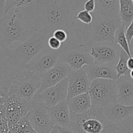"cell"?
<instances>
[{
	"instance_id": "cell-23",
	"label": "cell",
	"mask_w": 133,
	"mask_h": 133,
	"mask_svg": "<svg viewBox=\"0 0 133 133\" xmlns=\"http://www.w3.org/2000/svg\"><path fill=\"white\" fill-rule=\"evenodd\" d=\"M38 0H6L4 10L6 15L14 9H26L35 10Z\"/></svg>"
},
{
	"instance_id": "cell-30",
	"label": "cell",
	"mask_w": 133,
	"mask_h": 133,
	"mask_svg": "<svg viewBox=\"0 0 133 133\" xmlns=\"http://www.w3.org/2000/svg\"><path fill=\"white\" fill-rule=\"evenodd\" d=\"M48 48H49L51 49H53V50H58V49H61L62 46V43L53 36H50L49 38V39H48Z\"/></svg>"
},
{
	"instance_id": "cell-13",
	"label": "cell",
	"mask_w": 133,
	"mask_h": 133,
	"mask_svg": "<svg viewBox=\"0 0 133 133\" xmlns=\"http://www.w3.org/2000/svg\"><path fill=\"white\" fill-rule=\"evenodd\" d=\"M61 53V49L53 50L49 48H46L38 53L27 64L25 70L32 71L42 75L55 66Z\"/></svg>"
},
{
	"instance_id": "cell-6",
	"label": "cell",
	"mask_w": 133,
	"mask_h": 133,
	"mask_svg": "<svg viewBox=\"0 0 133 133\" xmlns=\"http://www.w3.org/2000/svg\"><path fill=\"white\" fill-rule=\"evenodd\" d=\"M88 94L92 100V107L104 109L118 103L117 83L110 79H95L92 81Z\"/></svg>"
},
{
	"instance_id": "cell-12",
	"label": "cell",
	"mask_w": 133,
	"mask_h": 133,
	"mask_svg": "<svg viewBox=\"0 0 133 133\" xmlns=\"http://www.w3.org/2000/svg\"><path fill=\"white\" fill-rule=\"evenodd\" d=\"M68 79L66 78L56 85L47 88L33 97L34 102H43L48 108L53 107L64 100L67 99Z\"/></svg>"
},
{
	"instance_id": "cell-20",
	"label": "cell",
	"mask_w": 133,
	"mask_h": 133,
	"mask_svg": "<svg viewBox=\"0 0 133 133\" xmlns=\"http://www.w3.org/2000/svg\"><path fill=\"white\" fill-rule=\"evenodd\" d=\"M96 10L93 16L117 19L119 17V0H95Z\"/></svg>"
},
{
	"instance_id": "cell-31",
	"label": "cell",
	"mask_w": 133,
	"mask_h": 133,
	"mask_svg": "<svg viewBox=\"0 0 133 133\" xmlns=\"http://www.w3.org/2000/svg\"><path fill=\"white\" fill-rule=\"evenodd\" d=\"M83 8L84 10L90 13H93L96 10V1L95 0H87L84 2Z\"/></svg>"
},
{
	"instance_id": "cell-35",
	"label": "cell",
	"mask_w": 133,
	"mask_h": 133,
	"mask_svg": "<svg viewBox=\"0 0 133 133\" xmlns=\"http://www.w3.org/2000/svg\"><path fill=\"white\" fill-rule=\"evenodd\" d=\"M127 66H128L129 70H133V57H129L127 61Z\"/></svg>"
},
{
	"instance_id": "cell-17",
	"label": "cell",
	"mask_w": 133,
	"mask_h": 133,
	"mask_svg": "<svg viewBox=\"0 0 133 133\" xmlns=\"http://www.w3.org/2000/svg\"><path fill=\"white\" fill-rule=\"evenodd\" d=\"M49 116L56 126L70 129L71 126V114L68 107V101L64 100L53 107L48 108Z\"/></svg>"
},
{
	"instance_id": "cell-27",
	"label": "cell",
	"mask_w": 133,
	"mask_h": 133,
	"mask_svg": "<svg viewBox=\"0 0 133 133\" xmlns=\"http://www.w3.org/2000/svg\"><path fill=\"white\" fill-rule=\"evenodd\" d=\"M118 133H133V114L117 125Z\"/></svg>"
},
{
	"instance_id": "cell-24",
	"label": "cell",
	"mask_w": 133,
	"mask_h": 133,
	"mask_svg": "<svg viewBox=\"0 0 133 133\" xmlns=\"http://www.w3.org/2000/svg\"><path fill=\"white\" fill-rule=\"evenodd\" d=\"M9 133H37L31 125L28 115L22 118L15 125L9 128Z\"/></svg>"
},
{
	"instance_id": "cell-16",
	"label": "cell",
	"mask_w": 133,
	"mask_h": 133,
	"mask_svg": "<svg viewBox=\"0 0 133 133\" xmlns=\"http://www.w3.org/2000/svg\"><path fill=\"white\" fill-rule=\"evenodd\" d=\"M83 68L85 69L91 82L98 79H110L116 81L118 79L115 66L113 65L94 63L84 66Z\"/></svg>"
},
{
	"instance_id": "cell-29",
	"label": "cell",
	"mask_w": 133,
	"mask_h": 133,
	"mask_svg": "<svg viewBox=\"0 0 133 133\" xmlns=\"http://www.w3.org/2000/svg\"><path fill=\"white\" fill-rule=\"evenodd\" d=\"M52 36L59 40L62 43V45L66 44L68 40V35L67 32L63 29H57L54 31Z\"/></svg>"
},
{
	"instance_id": "cell-22",
	"label": "cell",
	"mask_w": 133,
	"mask_h": 133,
	"mask_svg": "<svg viewBox=\"0 0 133 133\" xmlns=\"http://www.w3.org/2000/svg\"><path fill=\"white\" fill-rule=\"evenodd\" d=\"M119 17L122 25L127 28L133 20V2L132 0H119Z\"/></svg>"
},
{
	"instance_id": "cell-25",
	"label": "cell",
	"mask_w": 133,
	"mask_h": 133,
	"mask_svg": "<svg viewBox=\"0 0 133 133\" xmlns=\"http://www.w3.org/2000/svg\"><path fill=\"white\" fill-rule=\"evenodd\" d=\"M125 27L123 25H122L117 29L116 32L114 43L119 45L123 50H124L127 53V54L129 56V57H131L129 43L128 42V40L125 36Z\"/></svg>"
},
{
	"instance_id": "cell-9",
	"label": "cell",
	"mask_w": 133,
	"mask_h": 133,
	"mask_svg": "<svg viewBox=\"0 0 133 133\" xmlns=\"http://www.w3.org/2000/svg\"><path fill=\"white\" fill-rule=\"evenodd\" d=\"M86 48L94 63L116 66L119 61L121 48L114 42L96 43Z\"/></svg>"
},
{
	"instance_id": "cell-21",
	"label": "cell",
	"mask_w": 133,
	"mask_h": 133,
	"mask_svg": "<svg viewBox=\"0 0 133 133\" xmlns=\"http://www.w3.org/2000/svg\"><path fill=\"white\" fill-rule=\"evenodd\" d=\"M68 101L70 114H84L92 107V100L88 93L78 95Z\"/></svg>"
},
{
	"instance_id": "cell-38",
	"label": "cell",
	"mask_w": 133,
	"mask_h": 133,
	"mask_svg": "<svg viewBox=\"0 0 133 133\" xmlns=\"http://www.w3.org/2000/svg\"><path fill=\"white\" fill-rule=\"evenodd\" d=\"M6 98H5V97H0V106H2L5 104V101H6Z\"/></svg>"
},
{
	"instance_id": "cell-8",
	"label": "cell",
	"mask_w": 133,
	"mask_h": 133,
	"mask_svg": "<svg viewBox=\"0 0 133 133\" xmlns=\"http://www.w3.org/2000/svg\"><path fill=\"white\" fill-rule=\"evenodd\" d=\"M58 62L67 64L71 70H79L84 66L93 64L94 59L85 46L68 45L62 46Z\"/></svg>"
},
{
	"instance_id": "cell-36",
	"label": "cell",
	"mask_w": 133,
	"mask_h": 133,
	"mask_svg": "<svg viewBox=\"0 0 133 133\" xmlns=\"http://www.w3.org/2000/svg\"><path fill=\"white\" fill-rule=\"evenodd\" d=\"M6 0H0V12L5 10V6Z\"/></svg>"
},
{
	"instance_id": "cell-10",
	"label": "cell",
	"mask_w": 133,
	"mask_h": 133,
	"mask_svg": "<svg viewBox=\"0 0 133 133\" xmlns=\"http://www.w3.org/2000/svg\"><path fill=\"white\" fill-rule=\"evenodd\" d=\"M27 115L31 125L37 133H50L55 127L44 103L32 101V107Z\"/></svg>"
},
{
	"instance_id": "cell-33",
	"label": "cell",
	"mask_w": 133,
	"mask_h": 133,
	"mask_svg": "<svg viewBox=\"0 0 133 133\" xmlns=\"http://www.w3.org/2000/svg\"><path fill=\"white\" fill-rule=\"evenodd\" d=\"M9 96V88L6 87L0 88V97L7 98Z\"/></svg>"
},
{
	"instance_id": "cell-40",
	"label": "cell",
	"mask_w": 133,
	"mask_h": 133,
	"mask_svg": "<svg viewBox=\"0 0 133 133\" xmlns=\"http://www.w3.org/2000/svg\"><path fill=\"white\" fill-rule=\"evenodd\" d=\"M129 75H130V77H131L132 78V79H133V70H131V71H130Z\"/></svg>"
},
{
	"instance_id": "cell-5",
	"label": "cell",
	"mask_w": 133,
	"mask_h": 133,
	"mask_svg": "<svg viewBox=\"0 0 133 133\" xmlns=\"http://www.w3.org/2000/svg\"><path fill=\"white\" fill-rule=\"evenodd\" d=\"M122 25L120 18L94 16L90 25H84L83 29V45L87 47L99 42H114L117 29Z\"/></svg>"
},
{
	"instance_id": "cell-26",
	"label": "cell",
	"mask_w": 133,
	"mask_h": 133,
	"mask_svg": "<svg viewBox=\"0 0 133 133\" xmlns=\"http://www.w3.org/2000/svg\"><path fill=\"white\" fill-rule=\"evenodd\" d=\"M129 58V56L124 50L121 48L119 61L115 66L118 78L123 75H129L130 70H129L128 66H127V61H128Z\"/></svg>"
},
{
	"instance_id": "cell-2",
	"label": "cell",
	"mask_w": 133,
	"mask_h": 133,
	"mask_svg": "<svg viewBox=\"0 0 133 133\" xmlns=\"http://www.w3.org/2000/svg\"><path fill=\"white\" fill-rule=\"evenodd\" d=\"M35 32V10L12 9L0 18V48L6 50L14 42L26 41Z\"/></svg>"
},
{
	"instance_id": "cell-3",
	"label": "cell",
	"mask_w": 133,
	"mask_h": 133,
	"mask_svg": "<svg viewBox=\"0 0 133 133\" xmlns=\"http://www.w3.org/2000/svg\"><path fill=\"white\" fill-rule=\"evenodd\" d=\"M50 36L40 31L35 32L26 41L20 43L14 49L5 50L6 62L18 70H25L29 63L42 51L48 48Z\"/></svg>"
},
{
	"instance_id": "cell-32",
	"label": "cell",
	"mask_w": 133,
	"mask_h": 133,
	"mask_svg": "<svg viewBox=\"0 0 133 133\" xmlns=\"http://www.w3.org/2000/svg\"><path fill=\"white\" fill-rule=\"evenodd\" d=\"M125 36L128 40V42L130 44L133 38V20L130 23L129 25L125 29Z\"/></svg>"
},
{
	"instance_id": "cell-19",
	"label": "cell",
	"mask_w": 133,
	"mask_h": 133,
	"mask_svg": "<svg viewBox=\"0 0 133 133\" xmlns=\"http://www.w3.org/2000/svg\"><path fill=\"white\" fill-rule=\"evenodd\" d=\"M117 83L118 103L131 106L133 105V79L129 75L118 78Z\"/></svg>"
},
{
	"instance_id": "cell-7",
	"label": "cell",
	"mask_w": 133,
	"mask_h": 133,
	"mask_svg": "<svg viewBox=\"0 0 133 133\" xmlns=\"http://www.w3.org/2000/svg\"><path fill=\"white\" fill-rule=\"evenodd\" d=\"M41 76L32 71L23 70L14 78L9 88V96L13 95L32 101L41 87Z\"/></svg>"
},
{
	"instance_id": "cell-42",
	"label": "cell",
	"mask_w": 133,
	"mask_h": 133,
	"mask_svg": "<svg viewBox=\"0 0 133 133\" xmlns=\"http://www.w3.org/2000/svg\"><path fill=\"white\" fill-rule=\"evenodd\" d=\"M132 2H133V0H132Z\"/></svg>"
},
{
	"instance_id": "cell-37",
	"label": "cell",
	"mask_w": 133,
	"mask_h": 133,
	"mask_svg": "<svg viewBox=\"0 0 133 133\" xmlns=\"http://www.w3.org/2000/svg\"><path fill=\"white\" fill-rule=\"evenodd\" d=\"M129 48H130V52H131V57H133V38L131 40V43L129 44Z\"/></svg>"
},
{
	"instance_id": "cell-14",
	"label": "cell",
	"mask_w": 133,
	"mask_h": 133,
	"mask_svg": "<svg viewBox=\"0 0 133 133\" xmlns=\"http://www.w3.org/2000/svg\"><path fill=\"white\" fill-rule=\"evenodd\" d=\"M68 79V101L78 95L88 93L92 82L88 78L84 68L79 70H71Z\"/></svg>"
},
{
	"instance_id": "cell-4",
	"label": "cell",
	"mask_w": 133,
	"mask_h": 133,
	"mask_svg": "<svg viewBox=\"0 0 133 133\" xmlns=\"http://www.w3.org/2000/svg\"><path fill=\"white\" fill-rule=\"evenodd\" d=\"M117 125L107 119L103 109L92 107L84 114H71L70 129L75 133H112L117 131Z\"/></svg>"
},
{
	"instance_id": "cell-28",
	"label": "cell",
	"mask_w": 133,
	"mask_h": 133,
	"mask_svg": "<svg viewBox=\"0 0 133 133\" xmlns=\"http://www.w3.org/2000/svg\"><path fill=\"white\" fill-rule=\"evenodd\" d=\"M75 19L84 25H90L94 21V16L92 13L85 10H81L77 13Z\"/></svg>"
},
{
	"instance_id": "cell-11",
	"label": "cell",
	"mask_w": 133,
	"mask_h": 133,
	"mask_svg": "<svg viewBox=\"0 0 133 133\" xmlns=\"http://www.w3.org/2000/svg\"><path fill=\"white\" fill-rule=\"evenodd\" d=\"M32 105V101H28L16 96H9L5 101V114L9 128L28 114Z\"/></svg>"
},
{
	"instance_id": "cell-34",
	"label": "cell",
	"mask_w": 133,
	"mask_h": 133,
	"mask_svg": "<svg viewBox=\"0 0 133 133\" xmlns=\"http://www.w3.org/2000/svg\"><path fill=\"white\" fill-rule=\"evenodd\" d=\"M57 127L61 133H75L72 130L69 128H64V127H58V126H57Z\"/></svg>"
},
{
	"instance_id": "cell-1",
	"label": "cell",
	"mask_w": 133,
	"mask_h": 133,
	"mask_svg": "<svg viewBox=\"0 0 133 133\" xmlns=\"http://www.w3.org/2000/svg\"><path fill=\"white\" fill-rule=\"evenodd\" d=\"M77 13L74 0H38L35 10L36 31L51 36L57 29H63L68 40L62 45H83L84 24L75 19Z\"/></svg>"
},
{
	"instance_id": "cell-41",
	"label": "cell",
	"mask_w": 133,
	"mask_h": 133,
	"mask_svg": "<svg viewBox=\"0 0 133 133\" xmlns=\"http://www.w3.org/2000/svg\"><path fill=\"white\" fill-rule=\"evenodd\" d=\"M112 133H118V131H114V132H112Z\"/></svg>"
},
{
	"instance_id": "cell-39",
	"label": "cell",
	"mask_w": 133,
	"mask_h": 133,
	"mask_svg": "<svg viewBox=\"0 0 133 133\" xmlns=\"http://www.w3.org/2000/svg\"><path fill=\"white\" fill-rule=\"evenodd\" d=\"M50 133H61V132H60L59 130L58 129V128H57V126L55 125V127H54V129H53L52 130L51 132Z\"/></svg>"
},
{
	"instance_id": "cell-15",
	"label": "cell",
	"mask_w": 133,
	"mask_h": 133,
	"mask_svg": "<svg viewBox=\"0 0 133 133\" xmlns=\"http://www.w3.org/2000/svg\"><path fill=\"white\" fill-rule=\"evenodd\" d=\"M71 71V68L67 64L58 61L55 66L42 75L41 87L37 94L41 93L47 88L53 87L68 78Z\"/></svg>"
},
{
	"instance_id": "cell-18",
	"label": "cell",
	"mask_w": 133,
	"mask_h": 133,
	"mask_svg": "<svg viewBox=\"0 0 133 133\" xmlns=\"http://www.w3.org/2000/svg\"><path fill=\"white\" fill-rule=\"evenodd\" d=\"M107 119L114 124H119L133 114V105L131 106L116 103L103 109Z\"/></svg>"
}]
</instances>
